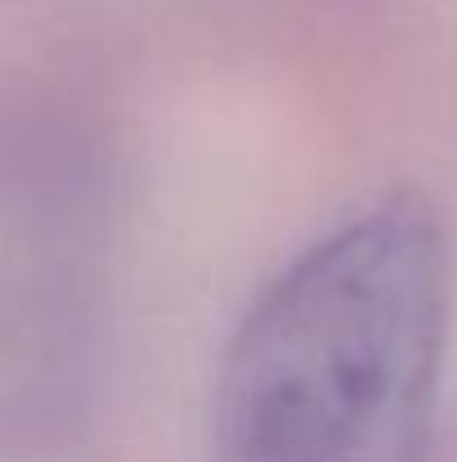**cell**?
Segmentation results:
<instances>
[{
    "label": "cell",
    "mask_w": 457,
    "mask_h": 462,
    "mask_svg": "<svg viewBox=\"0 0 457 462\" xmlns=\"http://www.w3.org/2000/svg\"><path fill=\"white\" fill-rule=\"evenodd\" d=\"M440 211L390 193L297 256L233 332L215 462H426L449 350Z\"/></svg>",
    "instance_id": "1"
}]
</instances>
